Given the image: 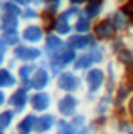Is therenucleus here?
I'll return each instance as SVG.
<instances>
[{"label":"nucleus","instance_id":"obj_1","mask_svg":"<svg viewBox=\"0 0 133 134\" xmlns=\"http://www.w3.org/2000/svg\"><path fill=\"white\" fill-rule=\"evenodd\" d=\"M83 79L74 70H62L56 77V87L57 91H62L64 94H74L83 91Z\"/></svg>","mask_w":133,"mask_h":134},{"label":"nucleus","instance_id":"obj_2","mask_svg":"<svg viewBox=\"0 0 133 134\" xmlns=\"http://www.w3.org/2000/svg\"><path fill=\"white\" fill-rule=\"evenodd\" d=\"M81 106V99L74 94H62L56 100V111L62 119H73L78 114Z\"/></svg>","mask_w":133,"mask_h":134},{"label":"nucleus","instance_id":"obj_3","mask_svg":"<svg viewBox=\"0 0 133 134\" xmlns=\"http://www.w3.org/2000/svg\"><path fill=\"white\" fill-rule=\"evenodd\" d=\"M44 49L37 47V45H29V44H19L17 47L12 50V57L15 60H20L22 64H34L35 60L42 59Z\"/></svg>","mask_w":133,"mask_h":134},{"label":"nucleus","instance_id":"obj_4","mask_svg":"<svg viewBox=\"0 0 133 134\" xmlns=\"http://www.w3.org/2000/svg\"><path fill=\"white\" fill-rule=\"evenodd\" d=\"M83 81H84V84H86L88 94L98 96V92L101 91L103 86L106 84V72L101 69V67H91L89 70H86Z\"/></svg>","mask_w":133,"mask_h":134},{"label":"nucleus","instance_id":"obj_5","mask_svg":"<svg viewBox=\"0 0 133 134\" xmlns=\"http://www.w3.org/2000/svg\"><path fill=\"white\" fill-rule=\"evenodd\" d=\"M20 37H22V42H25L29 45L40 44V42H44V39H45L44 25H40V24H25L22 29H20Z\"/></svg>","mask_w":133,"mask_h":134},{"label":"nucleus","instance_id":"obj_6","mask_svg":"<svg viewBox=\"0 0 133 134\" xmlns=\"http://www.w3.org/2000/svg\"><path fill=\"white\" fill-rule=\"evenodd\" d=\"M96 44V37L93 34H71V35L66 39V45L73 50H81V52H86L89 50L93 45Z\"/></svg>","mask_w":133,"mask_h":134},{"label":"nucleus","instance_id":"obj_7","mask_svg":"<svg viewBox=\"0 0 133 134\" xmlns=\"http://www.w3.org/2000/svg\"><path fill=\"white\" fill-rule=\"evenodd\" d=\"M51 81H52V75H51V70L47 67H37L34 75L30 77L25 86L29 89H34V91H45L49 86H51Z\"/></svg>","mask_w":133,"mask_h":134},{"label":"nucleus","instance_id":"obj_8","mask_svg":"<svg viewBox=\"0 0 133 134\" xmlns=\"http://www.w3.org/2000/svg\"><path fill=\"white\" fill-rule=\"evenodd\" d=\"M29 104H30V107H32V111H34V112H40V114H44V112H47L49 109L52 107L54 99H52L51 92H47V91H37L35 94L30 96Z\"/></svg>","mask_w":133,"mask_h":134},{"label":"nucleus","instance_id":"obj_9","mask_svg":"<svg viewBox=\"0 0 133 134\" xmlns=\"http://www.w3.org/2000/svg\"><path fill=\"white\" fill-rule=\"evenodd\" d=\"M66 47H68V45H66V40L62 39L61 35H57V34H54V32L45 35V39H44V54H47L49 57L61 54Z\"/></svg>","mask_w":133,"mask_h":134},{"label":"nucleus","instance_id":"obj_10","mask_svg":"<svg viewBox=\"0 0 133 134\" xmlns=\"http://www.w3.org/2000/svg\"><path fill=\"white\" fill-rule=\"evenodd\" d=\"M116 29H115V25L110 22V20H106L105 17L103 19H99L96 24L93 25V35L96 37V39L99 40H108V39H113V37L116 35Z\"/></svg>","mask_w":133,"mask_h":134},{"label":"nucleus","instance_id":"obj_11","mask_svg":"<svg viewBox=\"0 0 133 134\" xmlns=\"http://www.w3.org/2000/svg\"><path fill=\"white\" fill-rule=\"evenodd\" d=\"M29 100H30V97H29V87L25 86V87H17L12 92V96L9 97V104L14 107V111L22 112L27 107Z\"/></svg>","mask_w":133,"mask_h":134},{"label":"nucleus","instance_id":"obj_12","mask_svg":"<svg viewBox=\"0 0 133 134\" xmlns=\"http://www.w3.org/2000/svg\"><path fill=\"white\" fill-rule=\"evenodd\" d=\"M57 124L56 116L51 114V112H44L37 117V122H35V132L37 134H47L49 131H52Z\"/></svg>","mask_w":133,"mask_h":134},{"label":"nucleus","instance_id":"obj_13","mask_svg":"<svg viewBox=\"0 0 133 134\" xmlns=\"http://www.w3.org/2000/svg\"><path fill=\"white\" fill-rule=\"evenodd\" d=\"M35 122H37V116L34 112L24 114L20 122L17 124V132L19 134H30L32 131H35Z\"/></svg>","mask_w":133,"mask_h":134},{"label":"nucleus","instance_id":"obj_14","mask_svg":"<svg viewBox=\"0 0 133 134\" xmlns=\"http://www.w3.org/2000/svg\"><path fill=\"white\" fill-rule=\"evenodd\" d=\"M42 17V8L35 7L34 3L29 5L25 8H22V14H20V20H24L25 24H37Z\"/></svg>","mask_w":133,"mask_h":134},{"label":"nucleus","instance_id":"obj_15","mask_svg":"<svg viewBox=\"0 0 133 134\" xmlns=\"http://www.w3.org/2000/svg\"><path fill=\"white\" fill-rule=\"evenodd\" d=\"M74 70L76 72H79V70H89L91 67L94 65V60H93V55H91L89 50H86V52H81V55L76 57V60H74Z\"/></svg>","mask_w":133,"mask_h":134},{"label":"nucleus","instance_id":"obj_16","mask_svg":"<svg viewBox=\"0 0 133 134\" xmlns=\"http://www.w3.org/2000/svg\"><path fill=\"white\" fill-rule=\"evenodd\" d=\"M93 20L89 19V17H86L84 14H81L79 17L76 19V22H74V32L76 34H89L93 30Z\"/></svg>","mask_w":133,"mask_h":134},{"label":"nucleus","instance_id":"obj_17","mask_svg":"<svg viewBox=\"0 0 133 134\" xmlns=\"http://www.w3.org/2000/svg\"><path fill=\"white\" fill-rule=\"evenodd\" d=\"M17 86V77L14 75L10 69H0V89Z\"/></svg>","mask_w":133,"mask_h":134},{"label":"nucleus","instance_id":"obj_18","mask_svg":"<svg viewBox=\"0 0 133 134\" xmlns=\"http://www.w3.org/2000/svg\"><path fill=\"white\" fill-rule=\"evenodd\" d=\"M2 40L5 42L9 47H17L20 44V40H22V37H20L19 30H5L2 34Z\"/></svg>","mask_w":133,"mask_h":134},{"label":"nucleus","instance_id":"obj_19","mask_svg":"<svg viewBox=\"0 0 133 134\" xmlns=\"http://www.w3.org/2000/svg\"><path fill=\"white\" fill-rule=\"evenodd\" d=\"M35 69H37L35 64H20V67H19V79L27 84L29 81H30V77L34 75Z\"/></svg>","mask_w":133,"mask_h":134},{"label":"nucleus","instance_id":"obj_20","mask_svg":"<svg viewBox=\"0 0 133 134\" xmlns=\"http://www.w3.org/2000/svg\"><path fill=\"white\" fill-rule=\"evenodd\" d=\"M54 134H78L76 127L73 126V122H68L66 119L57 121L56 127H54Z\"/></svg>","mask_w":133,"mask_h":134},{"label":"nucleus","instance_id":"obj_21","mask_svg":"<svg viewBox=\"0 0 133 134\" xmlns=\"http://www.w3.org/2000/svg\"><path fill=\"white\" fill-rule=\"evenodd\" d=\"M14 119H15L14 109H7V111L0 112V126H3V127H9L10 124H14Z\"/></svg>","mask_w":133,"mask_h":134},{"label":"nucleus","instance_id":"obj_22","mask_svg":"<svg viewBox=\"0 0 133 134\" xmlns=\"http://www.w3.org/2000/svg\"><path fill=\"white\" fill-rule=\"evenodd\" d=\"M123 12L126 14L128 19H131V20H133V0H128V2L123 5Z\"/></svg>","mask_w":133,"mask_h":134},{"label":"nucleus","instance_id":"obj_23","mask_svg":"<svg viewBox=\"0 0 133 134\" xmlns=\"http://www.w3.org/2000/svg\"><path fill=\"white\" fill-rule=\"evenodd\" d=\"M7 47H9V45H7V44H5V42H3V40H0V65L3 64V60H5Z\"/></svg>","mask_w":133,"mask_h":134},{"label":"nucleus","instance_id":"obj_24","mask_svg":"<svg viewBox=\"0 0 133 134\" xmlns=\"http://www.w3.org/2000/svg\"><path fill=\"white\" fill-rule=\"evenodd\" d=\"M10 2H14V3H17L19 7L25 8V7H29V5H32V2H34V0H10Z\"/></svg>","mask_w":133,"mask_h":134},{"label":"nucleus","instance_id":"obj_25","mask_svg":"<svg viewBox=\"0 0 133 134\" xmlns=\"http://www.w3.org/2000/svg\"><path fill=\"white\" fill-rule=\"evenodd\" d=\"M126 111H128V114L133 117V96L128 99V102H126Z\"/></svg>","mask_w":133,"mask_h":134},{"label":"nucleus","instance_id":"obj_26","mask_svg":"<svg viewBox=\"0 0 133 134\" xmlns=\"http://www.w3.org/2000/svg\"><path fill=\"white\" fill-rule=\"evenodd\" d=\"M5 102H7V96H5L3 91H0V106H3Z\"/></svg>","mask_w":133,"mask_h":134},{"label":"nucleus","instance_id":"obj_27","mask_svg":"<svg viewBox=\"0 0 133 134\" xmlns=\"http://www.w3.org/2000/svg\"><path fill=\"white\" fill-rule=\"evenodd\" d=\"M3 131H5V127H3V126H0V134H3Z\"/></svg>","mask_w":133,"mask_h":134}]
</instances>
